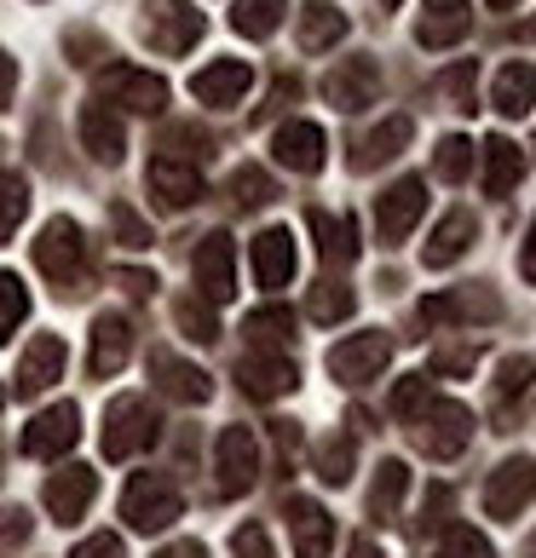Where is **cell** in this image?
I'll list each match as a JSON object with an SVG mask.
<instances>
[{
	"instance_id": "1f68e13d",
	"label": "cell",
	"mask_w": 536,
	"mask_h": 558,
	"mask_svg": "<svg viewBox=\"0 0 536 558\" xmlns=\"http://www.w3.org/2000/svg\"><path fill=\"white\" fill-rule=\"evenodd\" d=\"M312 231H318V242H323V259H329V265H353V259H358V225H353V219H329V214L312 208Z\"/></svg>"
},
{
	"instance_id": "4fadbf2b",
	"label": "cell",
	"mask_w": 536,
	"mask_h": 558,
	"mask_svg": "<svg viewBox=\"0 0 536 558\" xmlns=\"http://www.w3.org/2000/svg\"><path fill=\"white\" fill-rule=\"evenodd\" d=\"M323 150H329V138H323L318 121H288V128H277V138H272V156L288 173H318Z\"/></svg>"
},
{
	"instance_id": "680465c9",
	"label": "cell",
	"mask_w": 536,
	"mask_h": 558,
	"mask_svg": "<svg viewBox=\"0 0 536 558\" xmlns=\"http://www.w3.org/2000/svg\"><path fill=\"white\" fill-rule=\"evenodd\" d=\"M531 558H536V542H531Z\"/></svg>"
},
{
	"instance_id": "74e56055",
	"label": "cell",
	"mask_w": 536,
	"mask_h": 558,
	"mask_svg": "<svg viewBox=\"0 0 536 558\" xmlns=\"http://www.w3.org/2000/svg\"><path fill=\"white\" fill-rule=\"evenodd\" d=\"M353 305H358V294H353V288H341V282L312 288V317L318 323H346V317H353Z\"/></svg>"
},
{
	"instance_id": "f35d334b",
	"label": "cell",
	"mask_w": 536,
	"mask_h": 558,
	"mask_svg": "<svg viewBox=\"0 0 536 558\" xmlns=\"http://www.w3.org/2000/svg\"><path fill=\"white\" fill-rule=\"evenodd\" d=\"M439 558H497V547H490L473 524H450L444 542H439Z\"/></svg>"
},
{
	"instance_id": "f546056e",
	"label": "cell",
	"mask_w": 536,
	"mask_h": 558,
	"mask_svg": "<svg viewBox=\"0 0 536 558\" xmlns=\"http://www.w3.org/2000/svg\"><path fill=\"white\" fill-rule=\"evenodd\" d=\"M341 35H346V17L329 7V0H306V7H300V47L323 52V47H335Z\"/></svg>"
},
{
	"instance_id": "9c48e42d",
	"label": "cell",
	"mask_w": 536,
	"mask_h": 558,
	"mask_svg": "<svg viewBox=\"0 0 536 558\" xmlns=\"http://www.w3.org/2000/svg\"><path fill=\"white\" fill-rule=\"evenodd\" d=\"M531 501H536V461L513 454V461H502L497 472H490V484H485V512L508 524V519H520Z\"/></svg>"
},
{
	"instance_id": "8992f818",
	"label": "cell",
	"mask_w": 536,
	"mask_h": 558,
	"mask_svg": "<svg viewBox=\"0 0 536 558\" xmlns=\"http://www.w3.org/2000/svg\"><path fill=\"white\" fill-rule=\"evenodd\" d=\"M35 265H40V277H47L52 288H75L81 265H87V247H81L75 219H52L47 231H40V242H35Z\"/></svg>"
},
{
	"instance_id": "ee69618b",
	"label": "cell",
	"mask_w": 536,
	"mask_h": 558,
	"mask_svg": "<svg viewBox=\"0 0 536 558\" xmlns=\"http://www.w3.org/2000/svg\"><path fill=\"white\" fill-rule=\"evenodd\" d=\"M531 380H536V357H508L497 375V398H520Z\"/></svg>"
},
{
	"instance_id": "f5cc1de1",
	"label": "cell",
	"mask_w": 536,
	"mask_h": 558,
	"mask_svg": "<svg viewBox=\"0 0 536 558\" xmlns=\"http://www.w3.org/2000/svg\"><path fill=\"white\" fill-rule=\"evenodd\" d=\"M121 288H128L133 300H144V294L156 288V277H151V271H121Z\"/></svg>"
},
{
	"instance_id": "60d3db41",
	"label": "cell",
	"mask_w": 536,
	"mask_h": 558,
	"mask_svg": "<svg viewBox=\"0 0 536 558\" xmlns=\"http://www.w3.org/2000/svg\"><path fill=\"white\" fill-rule=\"evenodd\" d=\"M432 173L450 179V184H462V179L473 173V144H467V138H444L439 156H432Z\"/></svg>"
},
{
	"instance_id": "ab89813d",
	"label": "cell",
	"mask_w": 536,
	"mask_h": 558,
	"mask_svg": "<svg viewBox=\"0 0 536 558\" xmlns=\"http://www.w3.org/2000/svg\"><path fill=\"white\" fill-rule=\"evenodd\" d=\"M318 472H323V484L353 478V438H323L318 444Z\"/></svg>"
},
{
	"instance_id": "b9f144b4",
	"label": "cell",
	"mask_w": 536,
	"mask_h": 558,
	"mask_svg": "<svg viewBox=\"0 0 536 558\" xmlns=\"http://www.w3.org/2000/svg\"><path fill=\"white\" fill-rule=\"evenodd\" d=\"M427 403H432V380H427V375H409V380H398V391H393V415H398L404 426L416 421Z\"/></svg>"
},
{
	"instance_id": "30bf717a",
	"label": "cell",
	"mask_w": 536,
	"mask_h": 558,
	"mask_svg": "<svg viewBox=\"0 0 536 558\" xmlns=\"http://www.w3.org/2000/svg\"><path fill=\"white\" fill-rule=\"evenodd\" d=\"M196 294L209 305H225L237 294V247L225 231H209L196 242Z\"/></svg>"
},
{
	"instance_id": "5b68a950",
	"label": "cell",
	"mask_w": 536,
	"mask_h": 558,
	"mask_svg": "<svg viewBox=\"0 0 536 558\" xmlns=\"http://www.w3.org/2000/svg\"><path fill=\"white\" fill-rule=\"evenodd\" d=\"M260 478V444L249 426H225L214 444V484L219 495H249Z\"/></svg>"
},
{
	"instance_id": "9a60e30c",
	"label": "cell",
	"mask_w": 536,
	"mask_h": 558,
	"mask_svg": "<svg viewBox=\"0 0 536 558\" xmlns=\"http://www.w3.org/2000/svg\"><path fill=\"white\" fill-rule=\"evenodd\" d=\"M105 87H110L128 110H139V116H156L162 105H168V81L151 75V70H133V64H116V70L105 75Z\"/></svg>"
},
{
	"instance_id": "44dd1931",
	"label": "cell",
	"mask_w": 536,
	"mask_h": 558,
	"mask_svg": "<svg viewBox=\"0 0 536 558\" xmlns=\"http://www.w3.org/2000/svg\"><path fill=\"white\" fill-rule=\"evenodd\" d=\"M376 87H381V75H376L369 58H346V64L323 81V93H329V105H335V110H364L369 98H376Z\"/></svg>"
},
{
	"instance_id": "8fae6325",
	"label": "cell",
	"mask_w": 536,
	"mask_h": 558,
	"mask_svg": "<svg viewBox=\"0 0 536 558\" xmlns=\"http://www.w3.org/2000/svg\"><path fill=\"white\" fill-rule=\"evenodd\" d=\"M93 495H98V472L64 466V472H52V478H47L40 501H47L52 524H81V519H87V507H93Z\"/></svg>"
},
{
	"instance_id": "e575fe53",
	"label": "cell",
	"mask_w": 536,
	"mask_h": 558,
	"mask_svg": "<svg viewBox=\"0 0 536 558\" xmlns=\"http://www.w3.org/2000/svg\"><path fill=\"white\" fill-rule=\"evenodd\" d=\"M174 323H179L191 340H202V345L219 340V317H214V305L202 300V294H179V305H174Z\"/></svg>"
},
{
	"instance_id": "c3c4849f",
	"label": "cell",
	"mask_w": 536,
	"mask_h": 558,
	"mask_svg": "<svg viewBox=\"0 0 536 558\" xmlns=\"http://www.w3.org/2000/svg\"><path fill=\"white\" fill-rule=\"evenodd\" d=\"M29 512L24 507H7V512H0V547H17V542H29Z\"/></svg>"
},
{
	"instance_id": "2e32d148",
	"label": "cell",
	"mask_w": 536,
	"mask_h": 558,
	"mask_svg": "<svg viewBox=\"0 0 536 558\" xmlns=\"http://www.w3.org/2000/svg\"><path fill=\"white\" fill-rule=\"evenodd\" d=\"M58 375H64V340H58V335H40L24 357H17V398L47 391Z\"/></svg>"
},
{
	"instance_id": "ffe728a7",
	"label": "cell",
	"mask_w": 536,
	"mask_h": 558,
	"mask_svg": "<svg viewBox=\"0 0 536 558\" xmlns=\"http://www.w3.org/2000/svg\"><path fill=\"white\" fill-rule=\"evenodd\" d=\"M249 87H254V70L242 64V58H231V64H209L191 81V93L202 98V105H214V110L242 105V93H249Z\"/></svg>"
},
{
	"instance_id": "836d02e7",
	"label": "cell",
	"mask_w": 536,
	"mask_h": 558,
	"mask_svg": "<svg viewBox=\"0 0 536 558\" xmlns=\"http://www.w3.org/2000/svg\"><path fill=\"white\" fill-rule=\"evenodd\" d=\"M242 335L254 345H288L295 340V312H288V305H260V312H249V323H242Z\"/></svg>"
},
{
	"instance_id": "7c38bea8",
	"label": "cell",
	"mask_w": 536,
	"mask_h": 558,
	"mask_svg": "<svg viewBox=\"0 0 536 558\" xmlns=\"http://www.w3.org/2000/svg\"><path fill=\"white\" fill-rule=\"evenodd\" d=\"M81 438V415L70 403H52L47 415H35L24 426V454H35V461H52V454H70Z\"/></svg>"
},
{
	"instance_id": "7bdbcfd3",
	"label": "cell",
	"mask_w": 536,
	"mask_h": 558,
	"mask_svg": "<svg viewBox=\"0 0 536 558\" xmlns=\"http://www.w3.org/2000/svg\"><path fill=\"white\" fill-rule=\"evenodd\" d=\"M231 196H237V208H265L277 191H272V179H265L260 168H242V173H231Z\"/></svg>"
},
{
	"instance_id": "6f0895ef",
	"label": "cell",
	"mask_w": 536,
	"mask_h": 558,
	"mask_svg": "<svg viewBox=\"0 0 536 558\" xmlns=\"http://www.w3.org/2000/svg\"><path fill=\"white\" fill-rule=\"evenodd\" d=\"M490 7H497V12H508V7H520V0H490Z\"/></svg>"
},
{
	"instance_id": "11a10c76",
	"label": "cell",
	"mask_w": 536,
	"mask_h": 558,
	"mask_svg": "<svg viewBox=\"0 0 536 558\" xmlns=\"http://www.w3.org/2000/svg\"><path fill=\"white\" fill-rule=\"evenodd\" d=\"M520 271H525V282H536V219H531V236H525V254H520Z\"/></svg>"
},
{
	"instance_id": "f907efd6",
	"label": "cell",
	"mask_w": 536,
	"mask_h": 558,
	"mask_svg": "<svg viewBox=\"0 0 536 558\" xmlns=\"http://www.w3.org/2000/svg\"><path fill=\"white\" fill-rule=\"evenodd\" d=\"M473 357H479V351H439V357H432V368H439V375H467Z\"/></svg>"
},
{
	"instance_id": "5bb4252c",
	"label": "cell",
	"mask_w": 536,
	"mask_h": 558,
	"mask_svg": "<svg viewBox=\"0 0 536 558\" xmlns=\"http://www.w3.org/2000/svg\"><path fill=\"white\" fill-rule=\"evenodd\" d=\"M295 236L283 231V225H272V231H260L254 236V277L260 288H288L295 282Z\"/></svg>"
},
{
	"instance_id": "d6986e66",
	"label": "cell",
	"mask_w": 536,
	"mask_h": 558,
	"mask_svg": "<svg viewBox=\"0 0 536 558\" xmlns=\"http://www.w3.org/2000/svg\"><path fill=\"white\" fill-rule=\"evenodd\" d=\"M467 24H473V12H467V0H427L421 7V24H416V40L421 47H456V40L467 35Z\"/></svg>"
},
{
	"instance_id": "681fc988",
	"label": "cell",
	"mask_w": 536,
	"mask_h": 558,
	"mask_svg": "<svg viewBox=\"0 0 536 558\" xmlns=\"http://www.w3.org/2000/svg\"><path fill=\"white\" fill-rule=\"evenodd\" d=\"M75 558H121V535L98 530V535H87V542L75 547Z\"/></svg>"
},
{
	"instance_id": "9f6ffc18",
	"label": "cell",
	"mask_w": 536,
	"mask_h": 558,
	"mask_svg": "<svg viewBox=\"0 0 536 558\" xmlns=\"http://www.w3.org/2000/svg\"><path fill=\"white\" fill-rule=\"evenodd\" d=\"M353 558H381V547L376 542H353Z\"/></svg>"
},
{
	"instance_id": "7a4b0ae2",
	"label": "cell",
	"mask_w": 536,
	"mask_h": 558,
	"mask_svg": "<svg viewBox=\"0 0 536 558\" xmlns=\"http://www.w3.org/2000/svg\"><path fill=\"white\" fill-rule=\"evenodd\" d=\"M409 438H416V449L432 454V461H456V454L473 444V415L450 398H432L421 415L409 421Z\"/></svg>"
},
{
	"instance_id": "91938a15",
	"label": "cell",
	"mask_w": 536,
	"mask_h": 558,
	"mask_svg": "<svg viewBox=\"0 0 536 558\" xmlns=\"http://www.w3.org/2000/svg\"><path fill=\"white\" fill-rule=\"evenodd\" d=\"M386 7H398V0H386Z\"/></svg>"
},
{
	"instance_id": "4dcf8cb0",
	"label": "cell",
	"mask_w": 536,
	"mask_h": 558,
	"mask_svg": "<svg viewBox=\"0 0 536 558\" xmlns=\"http://www.w3.org/2000/svg\"><path fill=\"white\" fill-rule=\"evenodd\" d=\"M409 489V466L404 461H381L376 466V489H369V519H398V501Z\"/></svg>"
},
{
	"instance_id": "cb8c5ba5",
	"label": "cell",
	"mask_w": 536,
	"mask_h": 558,
	"mask_svg": "<svg viewBox=\"0 0 536 558\" xmlns=\"http://www.w3.org/2000/svg\"><path fill=\"white\" fill-rule=\"evenodd\" d=\"M81 144L93 150V161L116 168L121 150H128V138H121V116L110 105H87V110H81Z\"/></svg>"
},
{
	"instance_id": "52a82bcc",
	"label": "cell",
	"mask_w": 536,
	"mask_h": 558,
	"mask_svg": "<svg viewBox=\"0 0 536 558\" xmlns=\"http://www.w3.org/2000/svg\"><path fill=\"white\" fill-rule=\"evenodd\" d=\"M421 214H427V179H398V184H386L381 202H376L381 247H398V242L421 225Z\"/></svg>"
},
{
	"instance_id": "6da1fadb",
	"label": "cell",
	"mask_w": 536,
	"mask_h": 558,
	"mask_svg": "<svg viewBox=\"0 0 536 558\" xmlns=\"http://www.w3.org/2000/svg\"><path fill=\"white\" fill-rule=\"evenodd\" d=\"M121 512H128V524L139 535H156L184 512V495L174 489V478H162V472H133L128 489H121Z\"/></svg>"
},
{
	"instance_id": "d590c367",
	"label": "cell",
	"mask_w": 536,
	"mask_h": 558,
	"mask_svg": "<svg viewBox=\"0 0 536 558\" xmlns=\"http://www.w3.org/2000/svg\"><path fill=\"white\" fill-rule=\"evenodd\" d=\"M29 214V184L17 173H0V242H12V231Z\"/></svg>"
},
{
	"instance_id": "ba28073f",
	"label": "cell",
	"mask_w": 536,
	"mask_h": 558,
	"mask_svg": "<svg viewBox=\"0 0 536 558\" xmlns=\"http://www.w3.org/2000/svg\"><path fill=\"white\" fill-rule=\"evenodd\" d=\"M393 363V340L381 335H353V340H341L335 351H329V375H335L341 386H369L381 375V368Z\"/></svg>"
},
{
	"instance_id": "603a6c76",
	"label": "cell",
	"mask_w": 536,
	"mask_h": 558,
	"mask_svg": "<svg viewBox=\"0 0 536 558\" xmlns=\"http://www.w3.org/2000/svg\"><path fill=\"white\" fill-rule=\"evenodd\" d=\"M473 231H479V219H473L467 208H450L444 219H439V231H432V242H427V265L432 271H444V265H456L467 247H473Z\"/></svg>"
},
{
	"instance_id": "f1b7e54d",
	"label": "cell",
	"mask_w": 536,
	"mask_h": 558,
	"mask_svg": "<svg viewBox=\"0 0 536 558\" xmlns=\"http://www.w3.org/2000/svg\"><path fill=\"white\" fill-rule=\"evenodd\" d=\"M409 133H416V128H409V116H386L381 128L358 144V156H353V161H358V173H364V168H381V161H393L404 144H409Z\"/></svg>"
},
{
	"instance_id": "3957f363",
	"label": "cell",
	"mask_w": 536,
	"mask_h": 558,
	"mask_svg": "<svg viewBox=\"0 0 536 558\" xmlns=\"http://www.w3.org/2000/svg\"><path fill=\"white\" fill-rule=\"evenodd\" d=\"M209 35V17H202L191 0H144V40H151L156 52H191L196 40Z\"/></svg>"
},
{
	"instance_id": "f6af8a7d",
	"label": "cell",
	"mask_w": 536,
	"mask_h": 558,
	"mask_svg": "<svg viewBox=\"0 0 536 558\" xmlns=\"http://www.w3.org/2000/svg\"><path fill=\"white\" fill-rule=\"evenodd\" d=\"M110 225H116L121 247H151V225H144L133 208H116V214H110Z\"/></svg>"
},
{
	"instance_id": "d4e9b609",
	"label": "cell",
	"mask_w": 536,
	"mask_h": 558,
	"mask_svg": "<svg viewBox=\"0 0 536 558\" xmlns=\"http://www.w3.org/2000/svg\"><path fill=\"white\" fill-rule=\"evenodd\" d=\"M151 368H156L162 391H168V398H179V403H209V398H214V380L202 375L196 363H179L174 351H156Z\"/></svg>"
},
{
	"instance_id": "484cf974",
	"label": "cell",
	"mask_w": 536,
	"mask_h": 558,
	"mask_svg": "<svg viewBox=\"0 0 536 558\" xmlns=\"http://www.w3.org/2000/svg\"><path fill=\"white\" fill-rule=\"evenodd\" d=\"M490 105H497L502 116H531V105H536V64H525V58L502 64L497 87H490Z\"/></svg>"
},
{
	"instance_id": "8d00e7d4",
	"label": "cell",
	"mask_w": 536,
	"mask_h": 558,
	"mask_svg": "<svg viewBox=\"0 0 536 558\" xmlns=\"http://www.w3.org/2000/svg\"><path fill=\"white\" fill-rule=\"evenodd\" d=\"M29 317V288L12 271H0V340H12V328Z\"/></svg>"
},
{
	"instance_id": "d6a6232c",
	"label": "cell",
	"mask_w": 536,
	"mask_h": 558,
	"mask_svg": "<svg viewBox=\"0 0 536 558\" xmlns=\"http://www.w3.org/2000/svg\"><path fill=\"white\" fill-rule=\"evenodd\" d=\"M283 12H288V0H237V7H231V29L249 35V40H265L283 24Z\"/></svg>"
},
{
	"instance_id": "83f0119b",
	"label": "cell",
	"mask_w": 536,
	"mask_h": 558,
	"mask_svg": "<svg viewBox=\"0 0 536 558\" xmlns=\"http://www.w3.org/2000/svg\"><path fill=\"white\" fill-rule=\"evenodd\" d=\"M520 173H525V156H520V144L513 138H485V191L490 196H508L513 184H520Z\"/></svg>"
},
{
	"instance_id": "4316f807",
	"label": "cell",
	"mask_w": 536,
	"mask_h": 558,
	"mask_svg": "<svg viewBox=\"0 0 536 558\" xmlns=\"http://www.w3.org/2000/svg\"><path fill=\"white\" fill-rule=\"evenodd\" d=\"M128 351H133V335H128V323L121 317H98V328H93V357H87V368L98 380H110L121 363H128Z\"/></svg>"
},
{
	"instance_id": "e0dca14e",
	"label": "cell",
	"mask_w": 536,
	"mask_h": 558,
	"mask_svg": "<svg viewBox=\"0 0 536 558\" xmlns=\"http://www.w3.org/2000/svg\"><path fill=\"white\" fill-rule=\"evenodd\" d=\"M288 530H295V553H300V558H329V542H335V519H329L318 501L295 495V501H288Z\"/></svg>"
},
{
	"instance_id": "7402d4cb",
	"label": "cell",
	"mask_w": 536,
	"mask_h": 558,
	"mask_svg": "<svg viewBox=\"0 0 536 558\" xmlns=\"http://www.w3.org/2000/svg\"><path fill=\"white\" fill-rule=\"evenodd\" d=\"M237 380H242V391H249V398H288V391L300 386V375H295V363L288 357H242L237 363Z\"/></svg>"
},
{
	"instance_id": "db71d44e",
	"label": "cell",
	"mask_w": 536,
	"mask_h": 558,
	"mask_svg": "<svg viewBox=\"0 0 536 558\" xmlns=\"http://www.w3.org/2000/svg\"><path fill=\"white\" fill-rule=\"evenodd\" d=\"M156 558H209V547H202V542H191V535H184V542H174V547H162Z\"/></svg>"
},
{
	"instance_id": "ac0fdd59",
	"label": "cell",
	"mask_w": 536,
	"mask_h": 558,
	"mask_svg": "<svg viewBox=\"0 0 536 558\" xmlns=\"http://www.w3.org/2000/svg\"><path fill=\"white\" fill-rule=\"evenodd\" d=\"M151 191H156L162 208H191V202H202V173H196V161H174V156L151 161Z\"/></svg>"
},
{
	"instance_id": "277c9868",
	"label": "cell",
	"mask_w": 536,
	"mask_h": 558,
	"mask_svg": "<svg viewBox=\"0 0 536 558\" xmlns=\"http://www.w3.org/2000/svg\"><path fill=\"white\" fill-rule=\"evenodd\" d=\"M156 444V409L144 398H116L105 409V461H133Z\"/></svg>"
},
{
	"instance_id": "816d5d0a",
	"label": "cell",
	"mask_w": 536,
	"mask_h": 558,
	"mask_svg": "<svg viewBox=\"0 0 536 558\" xmlns=\"http://www.w3.org/2000/svg\"><path fill=\"white\" fill-rule=\"evenodd\" d=\"M12 93H17V64H12L7 52H0V110L12 105Z\"/></svg>"
},
{
	"instance_id": "7dc6e473",
	"label": "cell",
	"mask_w": 536,
	"mask_h": 558,
	"mask_svg": "<svg viewBox=\"0 0 536 558\" xmlns=\"http://www.w3.org/2000/svg\"><path fill=\"white\" fill-rule=\"evenodd\" d=\"M231 547H237V558H277V553H272V535H265L260 524H242Z\"/></svg>"
},
{
	"instance_id": "bcb514c9",
	"label": "cell",
	"mask_w": 536,
	"mask_h": 558,
	"mask_svg": "<svg viewBox=\"0 0 536 558\" xmlns=\"http://www.w3.org/2000/svg\"><path fill=\"white\" fill-rule=\"evenodd\" d=\"M439 93L450 98L456 110H473V64H456L444 81H439Z\"/></svg>"
}]
</instances>
